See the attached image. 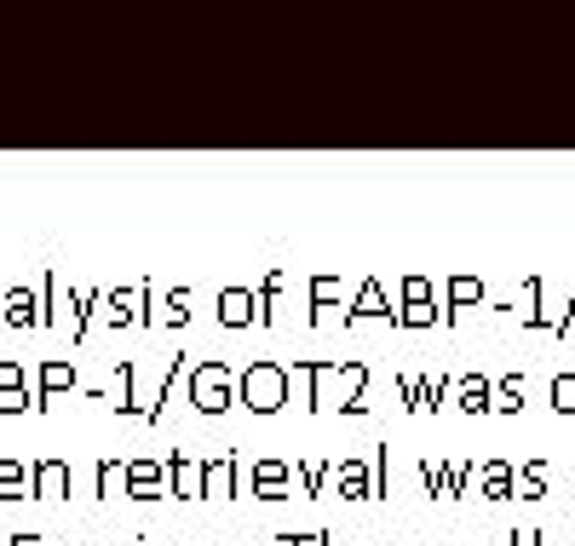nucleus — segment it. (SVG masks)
Returning <instances> with one entry per match:
<instances>
[{
  "label": "nucleus",
  "mask_w": 575,
  "mask_h": 546,
  "mask_svg": "<svg viewBox=\"0 0 575 546\" xmlns=\"http://www.w3.org/2000/svg\"><path fill=\"white\" fill-rule=\"evenodd\" d=\"M506 546H535V535L524 529V535H513V540H506Z\"/></svg>",
  "instance_id": "obj_37"
},
{
  "label": "nucleus",
  "mask_w": 575,
  "mask_h": 546,
  "mask_svg": "<svg viewBox=\"0 0 575 546\" xmlns=\"http://www.w3.org/2000/svg\"><path fill=\"white\" fill-rule=\"evenodd\" d=\"M0 311H7V328H36L41 322V294L36 288H7L0 294Z\"/></svg>",
  "instance_id": "obj_11"
},
{
  "label": "nucleus",
  "mask_w": 575,
  "mask_h": 546,
  "mask_svg": "<svg viewBox=\"0 0 575 546\" xmlns=\"http://www.w3.org/2000/svg\"><path fill=\"white\" fill-rule=\"evenodd\" d=\"M219 322H225V328H254V322H259V299H254V288L230 282V288L219 294Z\"/></svg>",
  "instance_id": "obj_9"
},
{
  "label": "nucleus",
  "mask_w": 575,
  "mask_h": 546,
  "mask_svg": "<svg viewBox=\"0 0 575 546\" xmlns=\"http://www.w3.org/2000/svg\"><path fill=\"white\" fill-rule=\"evenodd\" d=\"M98 299H105V294H92V288H87V294H70V317H76V322H70V339H76V346H87V339H92V305H98Z\"/></svg>",
  "instance_id": "obj_22"
},
{
  "label": "nucleus",
  "mask_w": 575,
  "mask_h": 546,
  "mask_svg": "<svg viewBox=\"0 0 575 546\" xmlns=\"http://www.w3.org/2000/svg\"><path fill=\"white\" fill-rule=\"evenodd\" d=\"M105 317H110V328H156L161 317H156V288L150 282H139V288H110L105 294Z\"/></svg>",
  "instance_id": "obj_4"
},
{
  "label": "nucleus",
  "mask_w": 575,
  "mask_h": 546,
  "mask_svg": "<svg viewBox=\"0 0 575 546\" xmlns=\"http://www.w3.org/2000/svg\"><path fill=\"white\" fill-rule=\"evenodd\" d=\"M41 391H36V408H47V397H58V391H76L81 380H76V363H41Z\"/></svg>",
  "instance_id": "obj_18"
},
{
  "label": "nucleus",
  "mask_w": 575,
  "mask_h": 546,
  "mask_svg": "<svg viewBox=\"0 0 575 546\" xmlns=\"http://www.w3.org/2000/svg\"><path fill=\"white\" fill-rule=\"evenodd\" d=\"M323 546H340V540H334V535H328V540H323Z\"/></svg>",
  "instance_id": "obj_38"
},
{
  "label": "nucleus",
  "mask_w": 575,
  "mask_h": 546,
  "mask_svg": "<svg viewBox=\"0 0 575 546\" xmlns=\"http://www.w3.org/2000/svg\"><path fill=\"white\" fill-rule=\"evenodd\" d=\"M328 471H334L328 460H323V466H317V460H299V466H294V477H299V489H306L311 500H323V477H328Z\"/></svg>",
  "instance_id": "obj_26"
},
{
  "label": "nucleus",
  "mask_w": 575,
  "mask_h": 546,
  "mask_svg": "<svg viewBox=\"0 0 575 546\" xmlns=\"http://www.w3.org/2000/svg\"><path fill=\"white\" fill-rule=\"evenodd\" d=\"M495 408H500V415H518V408H524V380H518V374H506V380L495 386Z\"/></svg>",
  "instance_id": "obj_27"
},
{
  "label": "nucleus",
  "mask_w": 575,
  "mask_h": 546,
  "mask_svg": "<svg viewBox=\"0 0 575 546\" xmlns=\"http://www.w3.org/2000/svg\"><path fill=\"white\" fill-rule=\"evenodd\" d=\"M478 299H484L478 277H449V288H444V328H455L460 311H466V305H478Z\"/></svg>",
  "instance_id": "obj_13"
},
{
  "label": "nucleus",
  "mask_w": 575,
  "mask_h": 546,
  "mask_svg": "<svg viewBox=\"0 0 575 546\" xmlns=\"http://www.w3.org/2000/svg\"><path fill=\"white\" fill-rule=\"evenodd\" d=\"M121 489L132 495V500H161L167 495V460H127V471H121Z\"/></svg>",
  "instance_id": "obj_6"
},
{
  "label": "nucleus",
  "mask_w": 575,
  "mask_h": 546,
  "mask_svg": "<svg viewBox=\"0 0 575 546\" xmlns=\"http://www.w3.org/2000/svg\"><path fill=\"white\" fill-rule=\"evenodd\" d=\"M340 380H346V397L334 408H340V415H363L368 408V363H340Z\"/></svg>",
  "instance_id": "obj_16"
},
{
  "label": "nucleus",
  "mask_w": 575,
  "mask_h": 546,
  "mask_svg": "<svg viewBox=\"0 0 575 546\" xmlns=\"http://www.w3.org/2000/svg\"><path fill=\"white\" fill-rule=\"evenodd\" d=\"M518 495H529V500H541V495H547V466H541V460L518 471Z\"/></svg>",
  "instance_id": "obj_29"
},
{
  "label": "nucleus",
  "mask_w": 575,
  "mask_h": 546,
  "mask_svg": "<svg viewBox=\"0 0 575 546\" xmlns=\"http://www.w3.org/2000/svg\"><path fill=\"white\" fill-rule=\"evenodd\" d=\"M420 477H426V495H432V500H455V477H449V466L426 460V466H420Z\"/></svg>",
  "instance_id": "obj_25"
},
{
  "label": "nucleus",
  "mask_w": 575,
  "mask_h": 546,
  "mask_svg": "<svg viewBox=\"0 0 575 546\" xmlns=\"http://www.w3.org/2000/svg\"><path fill=\"white\" fill-rule=\"evenodd\" d=\"M363 317H380V322H391V328H397V305H391V294H386L375 277H368V282L346 299V317H340V322H346V328H357Z\"/></svg>",
  "instance_id": "obj_5"
},
{
  "label": "nucleus",
  "mask_w": 575,
  "mask_h": 546,
  "mask_svg": "<svg viewBox=\"0 0 575 546\" xmlns=\"http://www.w3.org/2000/svg\"><path fill=\"white\" fill-rule=\"evenodd\" d=\"M121 471H127V460H105V466H98V484H92V495H110Z\"/></svg>",
  "instance_id": "obj_33"
},
{
  "label": "nucleus",
  "mask_w": 575,
  "mask_h": 546,
  "mask_svg": "<svg viewBox=\"0 0 575 546\" xmlns=\"http://www.w3.org/2000/svg\"><path fill=\"white\" fill-rule=\"evenodd\" d=\"M328 540V529H311V535H299V529H282L277 535V546H323Z\"/></svg>",
  "instance_id": "obj_34"
},
{
  "label": "nucleus",
  "mask_w": 575,
  "mask_h": 546,
  "mask_svg": "<svg viewBox=\"0 0 575 546\" xmlns=\"http://www.w3.org/2000/svg\"><path fill=\"white\" fill-rule=\"evenodd\" d=\"M277 294H282V265H270L265 282L254 288V299H259V322L254 328H277Z\"/></svg>",
  "instance_id": "obj_19"
},
{
  "label": "nucleus",
  "mask_w": 575,
  "mask_h": 546,
  "mask_svg": "<svg viewBox=\"0 0 575 546\" xmlns=\"http://www.w3.org/2000/svg\"><path fill=\"white\" fill-rule=\"evenodd\" d=\"M29 466L23 460H0V500H29Z\"/></svg>",
  "instance_id": "obj_24"
},
{
  "label": "nucleus",
  "mask_w": 575,
  "mask_h": 546,
  "mask_svg": "<svg viewBox=\"0 0 575 546\" xmlns=\"http://www.w3.org/2000/svg\"><path fill=\"white\" fill-rule=\"evenodd\" d=\"M29 408H36V397H29V386H23V368L0 363V415H29Z\"/></svg>",
  "instance_id": "obj_12"
},
{
  "label": "nucleus",
  "mask_w": 575,
  "mask_h": 546,
  "mask_svg": "<svg viewBox=\"0 0 575 546\" xmlns=\"http://www.w3.org/2000/svg\"><path fill=\"white\" fill-rule=\"evenodd\" d=\"M444 322V311H437V294H432V282L426 277H403V288H397V334H415V328H437Z\"/></svg>",
  "instance_id": "obj_3"
},
{
  "label": "nucleus",
  "mask_w": 575,
  "mask_h": 546,
  "mask_svg": "<svg viewBox=\"0 0 575 546\" xmlns=\"http://www.w3.org/2000/svg\"><path fill=\"white\" fill-rule=\"evenodd\" d=\"M334 477H340V495H346L351 506L375 500V477H368V466H363V460H334Z\"/></svg>",
  "instance_id": "obj_14"
},
{
  "label": "nucleus",
  "mask_w": 575,
  "mask_h": 546,
  "mask_svg": "<svg viewBox=\"0 0 575 546\" xmlns=\"http://www.w3.org/2000/svg\"><path fill=\"white\" fill-rule=\"evenodd\" d=\"M444 386H449V380H426V415H437V408H444Z\"/></svg>",
  "instance_id": "obj_35"
},
{
  "label": "nucleus",
  "mask_w": 575,
  "mask_h": 546,
  "mask_svg": "<svg viewBox=\"0 0 575 546\" xmlns=\"http://www.w3.org/2000/svg\"><path fill=\"white\" fill-rule=\"evenodd\" d=\"M58 305H63V294H58V277L47 270V294H41V322H47V328L58 322Z\"/></svg>",
  "instance_id": "obj_32"
},
{
  "label": "nucleus",
  "mask_w": 575,
  "mask_h": 546,
  "mask_svg": "<svg viewBox=\"0 0 575 546\" xmlns=\"http://www.w3.org/2000/svg\"><path fill=\"white\" fill-rule=\"evenodd\" d=\"M29 489H36V500H70V460H36L29 466Z\"/></svg>",
  "instance_id": "obj_8"
},
{
  "label": "nucleus",
  "mask_w": 575,
  "mask_h": 546,
  "mask_svg": "<svg viewBox=\"0 0 575 546\" xmlns=\"http://www.w3.org/2000/svg\"><path fill=\"white\" fill-rule=\"evenodd\" d=\"M455 397H460V415H489V408H495V386L484 380V374H460Z\"/></svg>",
  "instance_id": "obj_15"
},
{
  "label": "nucleus",
  "mask_w": 575,
  "mask_h": 546,
  "mask_svg": "<svg viewBox=\"0 0 575 546\" xmlns=\"http://www.w3.org/2000/svg\"><path fill=\"white\" fill-rule=\"evenodd\" d=\"M132 380H139V368H132V363H116V386H121V391H116V403H110V408H116L121 420L139 415V391H132Z\"/></svg>",
  "instance_id": "obj_23"
},
{
  "label": "nucleus",
  "mask_w": 575,
  "mask_h": 546,
  "mask_svg": "<svg viewBox=\"0 0 575 546\" xmlns=\"http://www.w3.org/2000/svg\"><path fill=\"white\" fill-rule=\"evenodd\" d=\"M236 471H242V460H201V477H208V500L214 495H230L236 500Z\"/></svg>",
  "instance_id": "obj_20"
},
{
  "label": "nucleus",
  "mask_w": 575,
  "mask_h": 546,
  "mask_svg": "<svg viewBox=\"0 0 575 546\" xmlns=\"http://www.w3.org/2000/svg\"><path fill=\"white\" fill-rule=\"evenodd\" d=\"M288 477H294V466H282V460H259L254 471H248V489L259 495V500H288Z\"/></svg>",
  "instance_id": "obj_10"
},
{
  "label": "nucleus",
  "mask_w": 575,
  "mask_h": 546,
  "mask_svg": "<svg viewBox=\"0 0 575 546\" xmlns=\"http://www.w3.org/2000/svg\"><path fill=\"white\" fill-rule=\"evenodd\" d=\"M185 391H190V408L201 420H219L230 415V403H236V380H230V363H196L185 374Z\"/></svg>",
  "instance_id": "obj_2"
},
{
  "label": "nucleus",
  "mask_w": 575,
  "mask_h": 546,
  "mask_svg": "<svg viewBox=\"0 0 575 546\" xmlns=\"http://www.w3.org/2000/svg\"><path fill=\"white\" fill-rule=\"evenodd\" d=\"M346 299V282L340 277H311V299H306V322L317 328L323 322V311H334V305Z\"/></svg>",
  "instance_id": "obj_17"
},
{
  "label": "nucleus",
  "mask_w": 575,
  "mask_h": 546,
  "mask_svg": "<svg viewBox=\"0 0 575 546\" xmlns=\"http://www.w3.org/2000/svg\"><path fill=\"white\" fill-rule=\"evenodd\" d=\"M7 546H41V535H36V529H23V535H12Z\"/></svg>",
  "instance_id": "obj_36"
},
{
  "label": "nucleus",
  "mask_w": 575,
  "mask_h": 546,
  "mask_svg": "<svg viewBox=\"0 0 575 546\" xmlns=\"http://www.w3.org/2000/svg\"><path fill=\"white\" fill-rule=\"evenodd\" d=\"M161 305H167V328H190V288L161 294Z\"/></svg>",
  "instance_id": "obj_28"
},
{
  "label": "nucleus",
  "mask_w": 575,
  "mask_h": 546,
  "mask_svg": "<svg viewBox=\"0 0 575 546\" xmlns=\"http://www.w3.org/2000/svg\"><path fill=\"white\" fill-rule=\"evenodd\" d=\"M0 322H7V311H0Z\"/></svg>",
  "instance_id": "obj_39"
},
{
  "label": "nucleus",
  "mask_w": 575,
  "mask_h": 546,
  "mask_svg": "<svg viewBox=\"0 0 575 546\" xmlns=\"http://www.w3.org/2000/svg\"><path fill=\"white\" fill-rule=\"evenodd\" d=\"M403 408H409V415H415V408H426V374H403Z\"/></svg>",
  "instance_id": "obj_30"
},
{
  "label": "nucleus",
  "mask_w": 575,
  "mask_h": 546,
  "mask_svg": "<svg viewBox=\"0 0 575 546\" xmlns=\"http://www.w3.org/2000/svg\"><path fill=\"white\" fill-rule=\"evenodd\" d=\"M288 380H294L288 363H248L242 374H236V403H242L248 415H282L288 408Z\"/></svg>",
  "instance_id": "obj_1"
},
{
  "label": "nucleus",
  "mask_w": 575,
  "mask_h": 546,
  "mask_svg": "<svg viewBox=\"0 0 575 546\" xmlns=\"http://www.w3.org/2000/svg\"><path fill=\"white\" fill-rule=\"evenodd\" d=\"M167 495H174V500H208V477H201V460L167 455Z\"/></svg>",
  "instance_id": "obj_7"
},
{
  "label": "nucleus",
  "mask_w": 575,
  "mask_h": 546,
  "mask_svg": "<svg viewBox=\"0 0 575 546\" xmlns=\"http://www.w3.org/2000/svg\"><path fill=\"white\" fill-rule=\"evenodd\" d=\"M478 477H484V495H489V500L518 495V466H500V460H489V466H478Z\"/></svg>",
  "instance_id": "obj_21"
},
{
  "label": "nucleus",
  "mask_w": 575,
  "mask_h": 546,
  "mask_svg": "<svg viewBox=\"0 0 575 546\" xmlns=\"http://www.w3.org/2000/svg\"><path fill=\"white\" fill-rule=\"evenodd\" d=\"M553 408H558V415H575V368L553 380Z\"/></svg>",
  "instance_id": "obj_31"
}]
</instances>
